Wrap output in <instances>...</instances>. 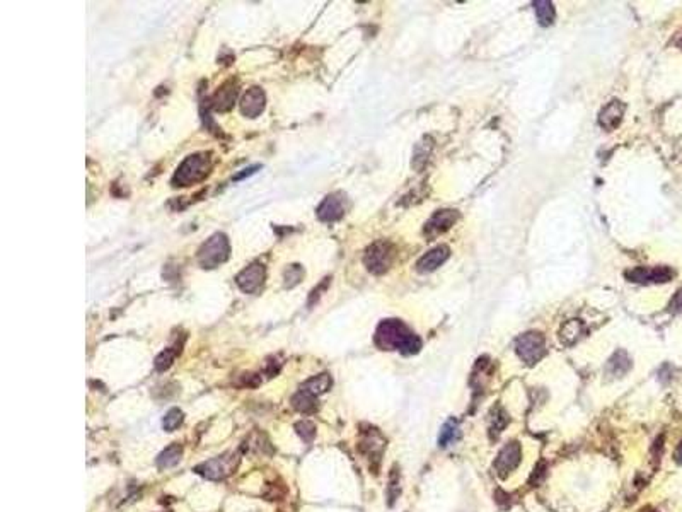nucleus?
Here are the masks:
<instances>
[{
    "instance_id": "f257e3e1",
    "label": "nucleus",
    "mask_w": 682,
    "mask_h": 512,
    "mask_svg": "<svg viewBox=\"0 0 682 512\" xmlns=\"http://www.w3.org/2000/svg\"><path fill=\"white\" fill-rule=\"evenodd\" d=\"M376 344L384 350H399L405 355L416 354L422 348L418 335L399 320H386L377 326Z\"/></svg>"
},
{
    "instance_id": "f03ea898",
    "label": "nucleus",
    "mask_w": 682,
    "mask_h": 512,
    "mask_svg": "<svg viewBox=\"0 0 682 512\" xmlns=\"http://www.w3.org/2000/svg\"><path fill=\"white\" fill-rule=\"evenodd\" d=\"M210 168L212 164L208 154H193L183 161V164L176 171L174 178H172V183H174V186L193 185V183L201 181L210 172Z\"/></svg>"
},
{
    "instance_id": "7ed1b4c3",
    "label": "nucleus",
    "mask_w": 682,
    "mask_h": 512,
    "mask_svg": "<svg viewBox=\"0 0 682 512\" xmlns=\"http://www.w3.org/2000/svg\"><path fill=\"white\" fill-rule=\"evenodd\" d=\"M229 252H231V246H229L227 236L215 234L198 252V263L203 268L218 267L227 260Z\"/></svg>"
},
{
    "instance_id": "20e7f679",
    "label": "nucleus",
    "mask_w": 682,
    "mask_h": 512,
    "mask_svg": "<svg viewBox=\"0 0 682 512\" xmlns=\"http://www.w3.org/2000/svg\"><path fill=\"white\" fill-rule=\"evenodd\" d=\"M515 350L517 355L524 360L527 366H534L546 354V340L544 335L539 331H527L515 342Z\"/></svg>"
},
{
    "instance_id": "39448f33",
    "label": "nucleus",
    "mask_w": 682,
    "mask_h": 512,
    "mask_svg": "<svg viewBox=\"0 0 682 512\" xmlns=\"http://www.w3.org/2000/svg\"><path fill=\"white\" fill-rule=\"evenodd\" d=\"M392 260H394V248L387 241L374 243L372 246L367 248L365 256H363V263H365L367 270L376 275L389 270Z\"/></svg>"
},
{
    "instance_id": "423d86ee",
    "label": "nucleus",
    "mask_w": 682,
    "mask_h": 512,
    "mask_svg": "<svg viewBox=\"0 0 682 512\" xmlns=\"http://www.w3.org/2000/svg\"><path fill=\"white\" fill-rule=\"evenodd\" d=\"M239 463V456L236 453H225L222 456L208 460L203 465L196 466V473L208 480H222L231 475Z\"/></svg>"
},
{
    "instance_id": "0eeeda50",
    "label": "nucleus",
    "mask_w": 682,
    "mask_h": 512,
    "mask_svg": "<svg viewBox=\"0 0 682 512\" xmlns=\"http://www.w3.org/2000/svg\"><path fill=\"white\" fill-rule=\"evenodd\" d=\"M672 277L674 270L669 267H636L626 271V278L635 284H663Z\"/></svg>"
},
{
    "instance_id": "6e6552de",
    "label": "nucleus",
    "mask_w": 682,
    "mask_h": 512,
    "mask_svg": "<svg viewBox=\"0 0 682 512\" xmlns=\"http://www.w3.org/2000/svg\"><path fill=\"white\" fill-rule=\"evenodd\" d=\"M522 460V449L519 443H510L498 453L497 460H495V469L501 478L514 471Z\"/></svg>"
},
{
    "instance_id": "1a4fd4ad",
    "label": "nucleus",
    "mask_w": 682,
    "mask_h": 512,
    "mask_svg": "<svg viewBox=\"0 0 682 512\" xmlns=\"http://www.w3.org/2000/svg\"><path fill=\"white\" fill-rule=\"evenodd\" d=\"M459 214L455 210H448V208H445V210L435 212L425 224V236L427 238L433 239L437 238V236L444 234L445 231H448V229L455 224Z\"/></svg>"
},
{
    "instance_id": "9d476101",
    "label": "nucleus",
    "mask_w": 682,
    "mask_h": 512,
    "mask_svg": "<svg viewBox=\"0 0 682 512\" xmlns=\"http://www.w3.org/2000/svg\"><path fill=\"white\" fill-rule=\"evenodd\" d=\"M448 256H451V249H448V246L444 245L437 246V248L430 249L429 253H425V255L420 258L418 263H416V270H418L420 274H430V271L437 270L440 265H444L445 261L448 260Z\"/></svg>"
},
{
    "instance_id": "9b49d317",
    "label": "nucleus",
    "mask_w": 682,
    "mask_h": 512,
    "mask_svg": "<svg viewBox=\"0 0 682 512\" xmlns=\"http://www.w3.org/2000/svg\"><path fill=\"white\" fill-rule=\"evenodd\" d=\"M264 280V267L260 263H253L244 268L238 275V285L244 292H254L261 287Z\"/></svg>"
},
{
    "instance_id": "f8f14e48",
    "label": "nucleus",
    "mask_w": 682,
    "mask_h": 512,
    "mask_svg": "<svg viewBox=\"0 0 682 512\" xmlns=\"http://www.w3.org/2000/svg\"><path fill=\"white\" fill-rule=\"evenodd\" d=\"M343 214H345V199L340 193H333V195L326 197L317 208V215L324 222L338 221V219L343 217Z\"/></svg>"
},
{
    "instance_id": "ddd939ff",
    "label": "nucleus",
    "mask_w": 682,
    "mask_h": 512,
    "mask_svg": "<svg viewBox=\"0 0 682 512\" xmlns=\"http://www.w3.org/2000/svg\"><path fill=\"white\" fill-rule=\"evenodd\" d=\"M624 109H626V106H624L623 102L617 101V100H613L609 102V104L604 106L602 111H600L599 125L602 126L604 130H607V132H613V130H616L617 126H620L621 120H623Z\"/></svg>"
},
{
    "instance_id": "4468645a",
    "label": "nucleus",
    "mask_w": 682,
    "mask_h": 512,
    "mask_svg": "<svg viewBox=\"0 0 682 512\" xmlns=\"http://www.w3.org/2000/svg\"><path fill=\"white\" fill-rule=\"evenodd\" d=\"M241 109L246 116L249 118H254V116L260 115L264 109V94L260 87H253V89L247 91L244 94L242 102H241Z\"/></svg>"
},
{
    "instance_id": "2eb2a0df",
    "label": "nucleus",
    "mask_w": 682,
    "mask_h": 512,
    "mask_svg": "<svg viewBox=\"0 0 682 512\" xmlns=\"http://www.w3.org/2000/svg\"><path fill=\"white\" fill-rule=\"evenodd\" d=\"M331 376L330 374H319V376H316V377H310L309 381H306V383L300 386V390L302 391H306V393H309V394H312V397H319V394H323V393H326L328 390L331 388Z\"/></svg>"
},
{
    "instance_id": "dca6fc26",
    "label": "nucleus",
    "mask_w": 682,
    "mask_h": 512,
    "mask_svg": "<svg viewBox=\"0 0 682 512\" xmlns=\"http://www.w3.org/2000/svg\"><path fill=\"white\" fill-rule=\"evenodd\" d=\"M582 333H584V323L580 320H570L561 326L560 338L565 345H571L580 338Z\"/></svg>"
},
{
    "instance_id": "f3484780",
    "label": "nucleus",
    "mask_w": 682,
    "mask_h": 512,
    "mask_svg": "<svg viewBox=\"0 0 682 512\" xmlns=\"http://www.w3.org/2000/svg\"><path fill=\"white\" fill-rule=\"evenodd\" d=\"M183 456V447L179 444H171V446L166 447L157 458V466L159 468H172V466L178 465L181 461Z\"/></svg>"
},
{
    "instance_id": "a211bd4d",
    "label": "nucleus",
    "mask_w": 682,
    "mask_h": 512,
    "mask_svg": "<svg viewBox=\"0 0 682 512\" xmlns=\"http://www.w3.org/2000/svg\"><path fill=\"white\" fill-rule=\"evenodd\" d=\"M292 407L295 408V410H299V412H302V413H312V412H316V410H317L316 397H312V394H309V393H306V391L299 390L295 393V397L292 398Z\"/></svg>"
},
{
    "instance_id": "6ab92c4d",
    "label": "nucleus",
    "mask_w": 682,
    "mask_h": 512,
    "mask_svg": "<svg viewBox=\"0 0 682 512\" xmlns=\"http://www.w3.org/2000/svg\"><path fill=\"white\" fill-rule=\"evenodd\" d=\"M534 10L541 26H549V24L554 23L556 10H554V5L551 2H547V0H537V2H534Z\"/></svg>"
},
{
    "instance_id": "aec40b11",
    "label": "nucleus",
    "mask_w": 682,
    "mask_h": 512,
    "mask_svg": "<svg viewBox=\"0 0 682 512\" xmlns=\"http://www.w3.org/2000/svg\"><path fill=\"white\" fill-rule=\"evenodd\" d=\"M234 98H236V87L232 86V82L225 84L224 87L218 89V93L215 94V108L220 109V111H225V109L231 108L234 104Z\"/></svg>"
},
{
    "instance_id": "412c9836",
    "label": "nucleus",
    "mask_w": 682,
    "mask_h": 512,
    "mask_svg": "<svg viewBox=\"0 0 682 512\" xmlns=\"http://www.w3.org/2000/svg\"><path fill=\"white\" fill-rule=\"evenodd\" d=\"M459 439V427L455 420H448L445 422V425L442 427L440 436H439V446L440 447H447L451 446L454 441Z\"/></svg>"
},
{
    "instance_id": "4be33fe9",
    "label": "nucleus",
    "mask_w": 682,
    "mask_h": 512,
    "mask_svg": "<svg viewBox=\"0 0 682 512\" xmlns=\"http://www.w3.org/2000/svg\"><path fill=\"white\" fill-rule=\"evenodd\" d=\"M183 420H185V413L179 408H171L166 413L164 419H162V429L168 430V432H172V430H176L181 425Z\"/></svg>"
},
{
    "instance_id": "5701e85b",
    "label": "nucleus",
    "mask_w": 682,
    "mask_h": 512,
    "mask_svg": "<svg viewBox=\"0 0 682 512\" xmlns=\"http://www.w3.org/2000/svg\"><path fill=\"white\" fill-rule=\"evenodd\" d=\"M179 352H181V345H178V347H171L168 348V350L162 352V354L155 359V367H157V370L169 369V367L172 366V362H174L176 355H179Z\"/></svg>"
},
{
    "instance_id": "b1692460",
    "label": "nucleus",
    "mask_w": 682,
    "mask_h": 512,
    "mask_svg": "<svg viewBox=\"0 0 682 512\" xmlns=\"http://www.w3.org/2000/svg\"><path fill=\"white\" fill-rule=\"evenodd\" d=\"M295 429L297 434H299L306 443H310V441L314 439V436H316V425H314L312 422H309V420H302V422H299L295 425Z\"/></svg>"
},
{
    "instance_id": "393cba45",
    "label": "nucleus",
    "mask_w": 682,
    "mask_h": 512,
    "mask_svg": "<svg viewBox=\"0 0 682 512\" xmlns=\"http://www.w3.org/2000/svg\"><path fill=\"white\" fill-rule=\"evenodd\" d=\"M670 311H674V313H682V287L677 291V294L674 296L672 301H670Z\"/></svg>"
},
{
    "instance_id": "a878e982",
    "label": "nucleus",
    "mask_w": 682,
    "mask_h": 512,
    "mask_svg": "<svg viewBox=\"0 0 682 512\" xmlns=\"http://www.w3.org/2000/svg\"><path fill=\"white\" fill-rule=\"evenodd\" d=\"M676 461L677 463H682V441H681L679 447H677V449H676Z\"/></svg>"
}]
</instances>
